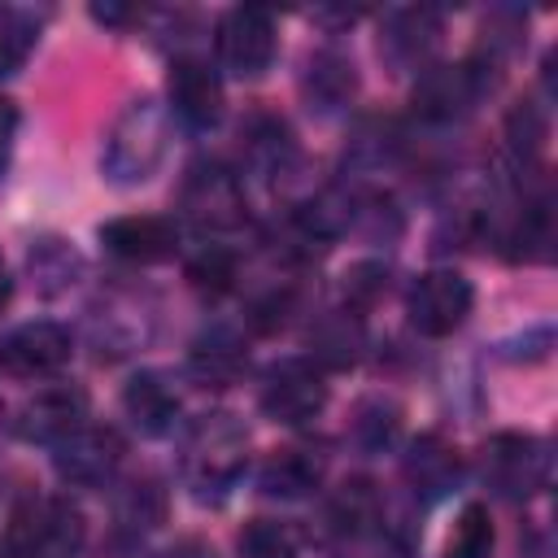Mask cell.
<instances>
[{"mask_svg":"<svg viewBox=\"0 0 558 558\" xmlns=\"http://www.w3.org/2000/svg\"><path fill=\"white\" fill-rule=\"evenodd\" d=\"M244 471H248L244 423L227 410L192 418V427L183 432V449H179V475L192 488V497L205 506H218L231 497V488L244 480Z\"/></svg>","mask_w":558,"mask_h":558,"instance_id":"obj_1","label":"cell"},{"mask_svg":"<svg viewBox=\"0 0 558 558\" xmlns=\"http://www.w3.org/2000/svg\"><path fill=\"white\" fill-rule=\"evenodd\" d=\"M170 153V109L157 96H135L109 122L100 144V174L118 187L148 183Z\"/></svg>","mask_w":558,"mask_h":558,"instance_id":"obj_2","label":"cell"},{"mask_svg":"<svg viewBox=\"0 0 558 558\" xmlns=\"http://www.w3.org/2000/svg\"><path fill=\"white\" fill-rule=\"evenodd\" d=\"M83 541H87V519L61 493L17 501L4 532V545L13 549V558H78Z\"/></svg>","mask_w":558,"mask_h":558,"instance_id":"obj_3","label":"cell"},{"mask_svg":"<svg viewBox=\"0 0 558 558\" xmlns=\"http://www.w3.org/2000/svg\"><path fill=\"white\" fill-rule=\"evenodd\" d=\"M554 453L532 432H497L480 449V480L506 501H527L541 488H549Z\"/></svg>","mask_w":558,"mask_h":558,"instance_id":"obj_4","label":"cell"},{"mask_svg":"<svg viewBox=\"0 0 558 558\" xmlns=\"http://www.w3.org/2000/svg\"><path fill=\"white\" fill-rule=\"evenodd\" d=\"M475 310V288L462 270L453 266H436V270H423L410 292H405V318L418 336L427 340H440V336H453Z\"/></svg>","mask_w":558,"mask_h":558,"instance_id":"obj_5","label":"cell"},{"mask_svg":"<svg viewBox=\"0 0 558 558\" xmlns=\"http://www.w3.org/2000/svg\"><path fill=\"white\" fill-rule=\"evenodd\" d=\"M257 401H262V414L270 423L301 427V423L323 414V405H327V375L310 357H279L275 366H266Z\"/></svg>","mask_w":558,"mask_h":558,"instance_id":"obj_6","label":"cell"},{"mask_svg":"<svg viewBox=\"0 0 558 558\" xmlns=\"http://www.w3.org/2000/svg\"><path fill=\"white\" fill-rule=\"evenodd\" d=\"M275 48H279V31H275V17L257 4H235L218 17V31H214V52H218V65L235 78H262L275 61Z\"/></svg>","mask_w":558,"mask_h":558,"instance_id":"obj_7","label":"cell"},{"mask_svg":"<svg viewBox=\"0 0 558 558\" xmlns=\"http://www.w3.org/2000/svg\"><path fill=\"white\" fill-rule=\"evenodd\" d=\"M179 201H183V214L192 218V227H201V231H235L248 218L244 183L222 161H196L183 179Z\"/></svg>","mask_w":558,"mask_h":558,"instance_id":"obj_8","label":"cell"},{"mask_svg":"<svg viewBox=\"0 0 558 558\" xmlns=\"http://www.w3.org/2000/svg\"><path fill=\"white\" fill-rule=\"evenodd\" d=\"M493 87L480 61H458V65H427L418 70L414 83V113L427 122H458L466 118L480 96Z\"/></svg>","mask_w":558,"mask_h":558,"instance_id":"obj_9","label":"cell"},{"mask_svg":"<svg viewBox=\"0 0 558 558\" xmlns=\"http://www.w3.org/2000/svg\"><path fill=\"white\" fill-rule=\"evenodd\" d=\"M74 357V340L61 323L35 318L0 336V371L13 379H52Z\"/></svg>","mask_w":558,"mask_h":558,"instance_id":"obj_10","label":"cell"},{"mask_svg":"<svg viewBox=\"0 0 558 558\" xmlns=\"http://www.w3.org/2000/svg\"><path fill=\"white\" fill-rule=\"evenodd\" d=\"M52 462L57 475L74 488H100L113 480V471L122 466L126 440L118 436V427H100V423H83L78 432H70L61 445H52Z\"/></svg>","mask_w":558,"mask_h":558,"instance_id":"obj_11","label":"cell"},{"mask_svg":"<svg viewBox=\"0 0 558 558\" xmlns=\"http://www.w3.org/2000/svg\"><path fill=\"white\" fill-rule=\"evenodd\" d=\"M83 423H87V392L74 388V384H44V388H35V397H26L17 418H13L17 436L35 440V445H61Z\"/></svg>","mask_w":558,"mask_h":558,"instance_id":"obj_12","label":"cell"},{"mask_svg":"<svg viewBox=\"0 0 558 558\" xmlns=\"http://www.w3.org/2000/svg\"><path fill=\"white\" fill-rule=\"evenodd\" d=\"M100 244L135 266H157L179 253V222L166 214H122L100 222Z\"/></svg>","mask_w":558,"mask_h":558,"instance_id":"obj_13","label":"cell"},{"mask_svg":"<svg viewBox=\"0 0 558 558\" xmlns=\"http://www.w3.org/2000/svg\"><path fill=\"white\" fill-rule=\"evenodd\" d=\"M166 92H170V109L183 126L192 131H214L222 122V78L218 70H209L201 57H179L170 65V78H166Z\"/></svg>","mask_w":558,"mask_h":558,"instance_id":"obj_14","label":"cell"},{"mask_svg":"<svg viewBox=\"0 0 558 558\" xmlns=\"http://www.w3.org/2000/svg\"><path fill=\"white\" fill-rule=\"evenodd\" d=\"M436 39H440V13L436 9H423V4L392 9L384 17V31H379V57L392 70H418V65H427Z\"/></svg>","mask_w":558,"mask_h":558,"instance_id":"obj_15","label":"cell"},{"mask_svg":"<svg viewBox=\"0 0 558 558\" xmlns=\"http://www.w3.org/2000/svg\"><path fill=\"white\" fill-rule=\"evenodd\" d=\"M401 475H405V484L414 488V497L440 501L445 493L458 488V480H462V458H458V449H453L445 436L427 432V436H418V440L410 445V453H405V462H401Z\"/></svg>","mask_w":558,"mask_h":558,"instance_id":"obj_16","label":"cell"},{"mask_svg":"<svg viewBox=\"0 0 558 558\" xmlns=\"http://www.w3.org/2000/svg\"><path fill=\"white\" fill-rule=\"evenodd\" d=\"M122 414L140 436H166L179 418V388L161 371H140L122 388Z\"/></svg>","mask_w":558,"mask_h":558,"instance_id":"obj_17","label":"cell"},{"mask_svg":"<svg viewBox=\"0 0 558 558\" xmlns=\"http://www.w3.org/2000/svg\"><path fill=\"white\" fill-rule=\"evenodd\" d=\"M187 366H192V375H196L205 388H227V384H235V379L244 375L248 353H244V344H240L235 331L214 327V331H201V336L192 340Z\"/></svg>","mask_w":558,"mask_h":558,"instance_id":"obj_18","label":"cell"},{"mask_svg":"<svg viewBox=\"0 0 558 558\" xmlns=\"http://www.w3.org/2000/svg\"><path fill=\"white\" fill-rule=\"evenodd\" d=\"M257 484L266 497H283V501H296V497H310L318 484H323V458L310 453V449H275L262 471H257Z\"/></svg>","mask_w":558,"mask_h":558,"instance_id":"obj_19","label":"cell"},{"mask_svg":"<svg viewBox=\"0 0 558 558\" xmlns=\"http://www.w3.org/2000/svg\"><path fill=\"white\" fill-rule=\"evenodd\" d=\"M353 310H336V314H327L318 327H314V336H310V362H318L323 371L327 366H353L357 362V353H362V323L357 318H349Z\"/></svg>","mask_w":558,"mask_h":558,"instance_id":"obj_20","label":"cell"},{"mask_svg":"<svg viewBox=\"0 0 558 558\" xmlns=\"http://www.w3.org/2000/svg\"><path fill=\"white\" fill-rule=\"evenodd\" d=\"M244 148H248V161L262 170V174H283L288 161H292V131L283 126V118H270V113H253L248 131H244Z\"/></svg>","mask_w":558,"mask_h":558,"instance_id":"obj_21","label":"cell"},{"mask_svg":"<svg viewBox=\"0 0 558 558\" xmlns=\"http://www.w3.org/2000/svg\"><path fill=\"white\" fill-rule=\"evenodd\" d=\"M493 545H497V532H493V514L488 506L480 501H466L449 527V541H445V558H493Z\"/></svg>","mask_w":558,"mask_h":558,"instance_id":"obj_22","label":"cell"},{"mask_svg":"<svg viewBox=\"0 0 558 558\" xmlns=\"http://www.w3.org/2000/svg\"><path fill=\"white\" fill-rule=\"evenodd\" d=\"M357 87V74H353V61H344L340 52H318L310 61V74H305V92L310 100H318V109H336L353 96Z\"/></svg>","mask_w":558,"mask_h":558,"instance_id":"obj_23","label":"cell"},{"mask_svg":"<svg viewBox=\"0 0 558 558\" xmlns=\"http://www.w3.org/2000/svg\"><path fill=\"white\" fill-rule=\"evenodd\" d=\"M39 39V22L31 9H17V4H0V78L4 74H17L31 57Z\"/></svg>","mask_w":558,"mask_h":558,"instance_id":"obj_24","label":"cell"},{"mask_svg":"<svg viewBox=\"0 0 558 558\" xmlns=\"http://www.w3.org/2000/svg\"><path fill=\"white\" fill-rule=\"evenodd\" d=\"M235 549H240V558H296V554H301V541H296L292 523L253 519V523L240 527Z\"/></svg>","mask_w":558,"mask_h":558,"instance_id":"obj_25","label":"cell"},{"mask_svg":"<svg viewBox=\"0 0 558 558\" xmlns=\"http://www.w3.org/2000/svg\"><path fill=\"white\" fill-rule=\"evenodd\" d=\"M506 144H510V157H514L519 170L541 157V148H545V113L532 100H523V105L510 109V118H506Z\"/></svg>","mask_w":558,"mask_h":558,"instance_id":"obj_26","label":"cell"},{"mask_svg":"<svg viewBox=\"0 0 558 558\" xmlns=\"http://www.w3.org/2000/svg\"><path fill=\"white\" fill-rule=\"evenodd\" d=\"M331 523H336V532L340 536H353V532H362V523H371L375 519V493H371V484L366 480H353V484H344L340 493H336V501H331Z\"/></svg>","mask_w":558,"mask_h":558,"instance_id":"obj_27","label":"cell"},{"mask_svg":"<svg viewBox=\"0 0 558 558\" xmlns=\"http://www.w3.org/2000/svg\"><path fill=\"white\" fill-rule=\"evenodd\" d=\"M353 436L366 445V449H379L397 436V405L388 401H366L357 410V423H353Z\"/></svg>","mask_w":558,"mask_h":558,"instance_id":"obj_28","label":"cell"},{"mask_svg":"<svg viewBox=\"0 0 558 558\" xmlns=\"http://www.w3.org/2000/svg\"><path fill=\"white\" fill-rule=\"evenodd\" d=\"M187 279H192L196 288L222 292V288H231V279H235V262H231V253H222V248H205L201 257L187 262Z\"/></svg>","mask_w":558,"mask_h":558,"instance_id":"obj_29","label":"cell"},{"mask_svg":"<svg viewBox=\"0 0 558 558\" xmlns=\"http://www.w3.org/2000/svg\"><path fill=\"white\" fill-rule=\"evenodd\" d=\"M17 122H22L17 105L9 96H0V174L9 170V157H13V144H17Z\"/></svg>","mask_w":558,"mask_h":558,"instance_id":"obj_30","label":"cell"},{"mask_svg":"<svg viewBox=\"0 0 558 558\" xmlns=\"http://www.w3.org/2000/svg\"><path fill=\"white\" fill-rule=\"evenodd\" d=\"M157 558H214V549H209L205 541H196V536H187V541H174L170 549H161Z\"/></svg>","mask_w":558,"mask_h":558,"instance_id":"obj_31","label":"cell"},{"mask_svg":"<svg viewBox=\"0 0 558 558\" xmlns=\"http://www.w3.org/2000/svg\"><path fill=\"white\" fill-rule=\"evenodd\" d=\"M9 301H13V275H9V266H4V257H0V314H4Z\"/></svg>","mask_w":558,"mask_h":558,"instance_id":"obj_32","label":"cell"},{"mask_svg":"<svg viewBox=\"0 0 558 558\" xmlns=\"http://www.w3.org/2000/svg\"><path fill=\"white\" fill-rule=\"evenodd\" d=\"M0 558H13V549H9V545H4V541H0Z\"/></svg>","mask_w":558,"mask_h":558,"instance_id":"obj_33","label":"cell"}]
</instances>
